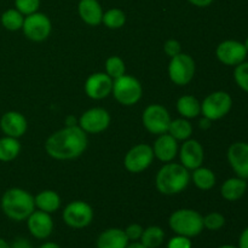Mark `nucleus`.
Segmentation results:
<instances>
[{"mask_svg": "<svg viewBox=\"0 0 248 248\" xmlns=\"http://www.w3.org/2000/svg\"><path fill=\"white\" fill-rule=\"evenodd\" d=\"M232 107V98L225 91H216L208 94L201 103V113L211 121L224 118Z\"/></svg>", "mask_w": 248, "mask_h": 248, "instance_id": "6", "label": "nucleus"}, {"mask_svg": "<svg viewBox=\"0 0 248 248\" xmlns=\"http://www.w3.org/2000/svg\"><path fill=\"white\" fill-rule=\"evenodd\" d=\"M51 29H52V24H51L50 18L45 14L36 11L24 17L22 31L29 40H46L50 35Z\"/></svg>", "mask_w": 248, "mask_h": 248, "instance_id": "10", "label": "nucleus"}, {"mask_svg": "<svg viewBox=\"0 0 248 248\" xmlns=\"http://www.w3.org/2000/svg\"><path fill=\"white\" fill-rule=\"evenodd\" d=\"M0 248H10V245L4 239H0Z\"/></svg>", "mask_w": 248, "mask_h": 248, "instance_id": "45", "label": "nucleus"}, {"mask_svg": "<svg viewBox=\"0 0 248 248\" xmlns=\"http://www.w3.org/2000/svg\"><path fill=\"white\" fill-rule=\"evenodd\" d=\"M191 5L198 7H207L213 2V0H188Z\"/></svg>", "mask_w": 248, "mask_h": 248, "instance_id": "40", "label": "nucleus"}, {"mask_svg": "<svg viewBox=\"0 0 248 248\" xmlns=\"http://www.w3.org/2000/svg\"><path fill=\"white\" fill-rule=\"evenodd\" d=\"M10 248H33V246H31L28 240L23 239V237H18L10 245Z\"/></svg>", "mask_w": 248, "mask_h": 248, "instance_id": "38", "label": "nucleus"}, {"mask_svg": "<svg viewBox=\"0 0 248 248\" xmlns=\"http://www.w3.org/2000/svg\"><path fill=\"white\" fill-rule=\"evenodd\" d=\"M167 248H191V241L189 237L177 235L170 240Z\"/></svg>", "mask_w": 248, "mask_h": 248, "instance_id": "37", "label": "nucleus"}, {"mask_svg": "<svg viewBox=\"0 0 248 248\" xmlns=\"http://www.w3.org/2000/svg\"><path fill=\"white\" fill-rule=\"evenodd\" d=\"M79 16L89 26H98L103 18V9L98 0H80L78 5Z\"/></svg>", "mask_w": 248, "mask_h": 248, "instance_id": "20", "label": "nucleus"}, {"mask_svg": "<svg viewBox=\"0 0 248 248\" xmlns=\"http://www.w3.org/2000/svg\"><path fill=\"white\" fill-rule=\"evenodd\" d=\"M128 246V239L125 230L111 228L104 230L97 239V248H126Z\"/></svg>", "mask_w": 248, "mask_h": 248, "instance_id": "21", "label": "nucleus"}, {"mask_svg": "<svg viewBox=\"0 0 248 248\" xmlns=\"http://www.w3.org/2000/svg\"><path fill=\"white\" fill-rule=\"evenodd\" d=\"M62 217L68 227L73 229H84L91 224L93 219V210L85 201H73L65 206Z\"/></svg>", "mask_w": 248, "mask_h": 248, "instance_id": "7", "label": "nucleus"}, {"mask_svg": "<svg viewBox=\"0 0 248 248\" xmlns=\"http://www.w3.org/2000/svg\"><path fill=\"white\" fill-rule=\"evenodd\" d=\"M195 74V62L191 56L181 52L171 58L169 64V77L172 82L184 86L193 80Z\"/></svg>", "mask_w": 248, "mask_h": 248, "instance_id": "8", "label": "nucleus"}, {"mask_svg": "<svg viewBox=\"0 0 248 248\" xmlns=\"http://www.w3.org/2000/svg\"><path fill=\"white\" fill-rule=\"evenodd\" d=\"M0 205L4 215L15 222L26 220L35 211L34 196L21 188L7 189L2 194Z\"/></svg>", "mask_w": 248, "mask_h": 248, "instance_id": "2", "label": "nucleus"}, {"mask_svg": "<svg viewBox=\"0 0 248 248\" xmlns=\"http://www.w3.org/2000/svg\"><path fill=\"white\" fill-rule=\"evenodd\" d=\"M218 248H237V247L232 246V245H223V246H220V247H218Z\"/></svg>", "mask_w": 248, "mask_h": 248, "instance_id": "46", "label": "nucleus"}, {"mask_svg": "<svg viewBox=\"0 0 248 248\" xmlns=\"http://www.w3.org/2000/svg\"><path fill=\"white\" fill-rule=\"evenodd\" d=\"M27 225L28 230L35 239L45 240L52 234L53 220L50 213L43 212V211H34L28 218H27Z\"/></svg>", "mask_w": 248, "mask_h": 248, "instance_id": "16", "label": "nucleus"}, {"mask_svg": "<svg viewBox=\"0 0 248 248\" xmlns=\"http://www.w3.org/2000/svg\"><path fill=\"white\" fill-rule=\"evenodd\" d=\"M87 148V136L80 126H65L52 133L45 143L46 153L56 160H72Z\"/></svg>", "mask_w": 248, "mask_h": 248, "instance_id": "1", "label": "nucleus"}, {"mask_svg": "<svg viewBox=\"0 0 248 248\" xmlns=\"http://www.w3.org/2000/svg\"><path fill=\"white\" fill-rule=\"evenodd\" d=\"M167 133L177 140H186L193 133V126L186 119H176L171 121Z\"/></svg>", "mask_w": 248, "mask_h": 248, "instance_id": "28", "label": "nucleus"}, {"mask_svg": "<svg viewBox=\"0 0 248 248\" xmlns=\"http://www.w3.org/2000/svg\"><path fill=\"white\" fill-rule=\"evenodd\" d=\"M169 225L177 235L191 239L200 235L203 230V217L198 211L182 208L170 216Z\"/></svg>", "mask_w": 248, "mask_h": 248, "instance_id": "4", "label": "nucleus"}, {"mask_svg": "<svg viewBox=\"0 0 248 248\" xmlns=\"http://www.w3.org/2000/svg\"><path fill=\"white\" fill-rule=\"evenodd\" d=\"M211 123H212V121H211L210 119H207V118H205V116H203V118L200 120V123H199V126H200V128L207 130V128L211 127Z\"/></svg>", "mask_w": 248, "mask_h": 248, "instance_id": "41", "label": "nucleus"}, {"mask_svg": "<svg viewBox=\"0 0 248 248\" xmlns=\"http://www.w3.org/2000/svg\"><path fill=\"white\" fill-rule=\"evenodd\" d=\"M228 161L237 177L248 179V143H232L228 149Z\"/></svg>", "mask_w": 248, "mask_h": 248, "instance_id": "15", "label": "nucleus"}, {"mask_svg": "<svg viewBox=\"0 0 248 248\" xmlns=\"http://www.w3.org/2000/svg\"><path fill=\"white\" fill-rule=\"evenodd\" d=\"M0 21L5 29L10 31H16L23 27L24 16L17 9H9L2 12Z\"/></svg>", "mask_w": 248, "mask_h": 248, "instance_id": "29", "label": "nucleus"}, {"mask_svg": "<svg viewBox=\"0 0 248 248\" xmlns=\"http://www.w3.org/2000/svg\"><path fill=\"white\" fill-rule=\"evenodd\" d=\"M177 110L183 118L194 119L201 114V103L196 97L186 94L177 101Z\"/></svg>", "mask_w": 248, "mask_h": 248, "instance_id": "24", "label": "nucleus"}, {"mask_svg": "<svg viewBox=\"0 0 248 248\" xmlns=\"http://www.w3.org/2000/svg\"><path fill=\"white\" fill-rule=\"evenodd\" d=\"M0 128L5 136L19 138L26 133L28 124H27V119L24 118L23 114L11 110L2 114L1 119H0Z\"/></svg>", "mask_w": 248, "mask_h": 248, "instance_id": "18", "label": "nucleus"}, {"mask_svg": "<svg viewBox=\"0 0 248 248\" xmlns=\"http://www.w3.org/2000/svg\"><path fill=\"white\" fill-rule=\"evenodd\" d=\"M143 228L142 225L140 224H136V223H133V224H130L127 228L125 229V234L126 236H127L128 241H138V240H140V236H142L143 234Z\"/></svg>", "mask_w": 248, "mask_h": 248, "instance_id": "35", "label": "nucleus"}, {"mask_svg": "<svg viewBox=\"0 0 248 248\" xmlns=\"http://www.w3.org/2000/svg\"><path fill=\"white\" fill-rule=\"evenodd\" d=\"M39 248H61V247L58 246L57 244H55V242H46V244L41 245Z\"/></svg>", "mask_w": 248, "mask_h": 248, "instance_id": "43", "label": "nucleus"}, {"mask_svg": "<svg viewBox=\"0 0 248 248\" xmlns=\"http://www.w3.org/2000/svg\"><path fill=\"white\" fill-rule=\"evenodd\" d=\"M225 224L224 216L218 212L208 213L207 216L203 217V228L211 230V232H217L222 229Z\"/></svg>", "mask_w": 248, "mask_h": 248, "instance_id": "32", "label": "nucleus"}, {"mask_svg": "<svg viewBox=\"0 0 248 248\" xmlns=\"http://www.w3.org/2000/svg\"><path fill=\"white\" fill-rule=\"evenodd\" d=\"M239 248H248V227L240 235Z\"/></svg>", "mask_w": 248, "mask_h": 248, "instance_id": "39", "label": "nucleus"}, {"mask_svg": "<svg viewBox=\"0 0 248 248\" xmlns=\"http://www.w3.org/2000/svg\"><path fill=\"white\" fill-rule=\"evenodd\" d=\"M234 79L237 86L248 93V62H242L235 67Z\"/></svg>", "mask_w": 248, "mask_h": 248, "instance_id": "33", "label": "nucleus"}, {"mask_svg": "<svg viewBox=\"0 0 248 248\" xmlns=\"http://www.w3.org/2000/svg\"><path fill=\"white\" fill-rule=\"evenodd\" d=\"M40 6V0H15V9L18 10L23 16L34 14Z\"/></svg>", "mask_w": 248, "mask_h": 248, "instance_id": "34", "label": "nucleus"}, {"mask_svg": "<svg viewBox=\"0 0 248 248\" xmlns=\"http://www.w3.org/2000/svg\"><path fill=\"white\" fill-rule=\"evenodd\" d=\"M153 160H154L153 147L142 143L128 150L124 159V165L131 173H140L152 165Z\"/></svg>", "mask_w": 248, "mask_h": 248, "instance_id": "11", "label": "nucleus"}, {"mask_svg": "<svg viewBox=\"0 0 248 248\" xmlns=\"http://www.w3.org/2000/svg\"><path fill=\"white\" fill-rule=\"evenodd\" d=\"M19 152H21V144L18 138L9 137V136L0 138V161H12L18 156Z\"/></svg>", "mask_w": 248, "mask_h": 248, "instance_id": "25", "label": "nucleus"}, {"mask_svg": "<svg viewBox=\"0 0 248 248\" xmlns=\"http://www.w3.org/2000/svg\"><path fill=\"white\" fill-rule=\"evenodd\" d=\"M193 179V183L195 184L196 188L200 190H210L216 184V174L213 173L212 170L207 167H198L193 170V174L190 177Z\"/></svg>", "mask_w": 248, "mask_h": 248, "instance_id": "26", "label": "nucleus"}, {"mask_svg": "<svg viewBox=\"0 0 248 248\" xmlns=\"http://www.w3.org/2000/svg\"><path fill=\"white\" fill-rule=\"evenodd\" d=\"M116 101L126 107L135 106L140 102L143 94V87L136 78L130 75H123L114 80L113 91Z\"/></svg>", "mask_w": 248, "mask_h": 248, "instance_id": "5", "label": "nucleus"}, {"mask_svg": "<svg viewBox=\"0 0 248 248\" xmlns=\"http://www.w3.org/2000/svg\"><path fill=\"white\" fill-rule=\"evenodd\" d=\"M164 51H165V53L169 56V57H171V58L174 57V56L179 55V53L182 52L181 43L177 40H174V39H170V40H167L166 43H165Z\"/></svg>", "mask_w": 248, "mask_h": 248, "instance_id": "36", "label": "nucleus"}, {"mask_svg": "<svg viewBox=\"0 0 248 248\" xmlns=\"http://www.w3.org/2000/svg\"><path fill=\"white\" fill-rule=\"evenodd\" d=\"M203 156L205 154H203L202 145L196 140H186L179 150L182 165L189 171L200 167L203 162Z\"/></svg>", "mask_w": 248, "mask_h": 248, "instance_id": "17", "label": "nucleus"}, {"mask_svg": "<svg viewBox=\"0 0 248 248\" xmlns=\"http://www.w3.org/2000/svg\"><path fill=\"white\" fill-rule=\"evenodd\" d=\"M245 47H246V48H247V51H248V36H247L246 41H245Z\"/></svg>", "mask_w": 248, "mask_h": 248, "instance_id": "47", "label": "nucleus"}, {"mask_svg": "<svg viewBox=\"0 0 248 248\" xmlns=\"http://www.w3.org/2000/svg\"><path fill=\"white\" fill-rule=\"evenodd\" d=\"M247 48L245 44L236 40H225L216 48V56L225 65H239L247 57Z\"/></svg>", "mask_w": 248, "mask_h": 248, "instance_id": "13", "label": "nucleus"}, {"mask_svg": "<svg viewBox=\"0 0 248 248\" xmlns=\"http://www.w3.org/2000/svg\"><path fill=\"white\" fill-rule=\"evenodd\" d=\"M143 125L153 135H164L169 132L171 116L167 109L160 104H150L143 111Z\"/></svg>", "mask_w": 248, "mask_h": 248, "instance_id": "9", "label": "nucleus"}, {"mask_svg": "<svg viewBox=\"0 0 248 248\" xmlns=\"http://www.w3.org/2000/svg\"><path fill=\"white\" fill-rule=\"evenodd\" d=\"M102 23L109 29H119L126 23V15L120 9H110L103 14Z\"/></svg>", "mask_w": 248, "mask_h": 248, "instance_id": "30", "label": "nucleus"}, {"mask_svg": "<svg viewBox=\"0 0 248 248\" xmlns=\"http://www.w3.org/2000/svg\"><path fill=\"white\" fill-rule=\"evenodd\" d=\"M154 156L162 162H171L178 153V143L170 133H164L157 137L153 147Z\"/></svg>", "mask_w": 248, "mask_h": 248, "instance_id": "19", "label": "nucleus"}, {"mask_svg": "<svg viewBox=\"0 0 248 248\" xmlns=\"http://www.w3.org/2000/svg\"><path fill=\"white\" fill-rule=\"evenodd\" d=\"M190 177L189 170L182 164L166 162L157 172L155 184L157 190L164 195H176L189 186Z\"/></svg>", "mask_w": 248, "mask_h": 248, "instance_id": "3", "label": "nucleus"}, {"mask_svg": "<svg viewBox=\"0 0 248 248\" xmlns=\"http://www.w3.org/2000/svg\"><path fill=\"white\" fill-rule=\"evenodd\" d=\"M247 190V182L246 179L240 178V177H234L229 178L222 184L220 188V194L223 199L227 201H237L245 195Z\"/></svg>", "mask_w": 248, "mask_h": 248, "instance_id": "22", "label": "nucleus"}, {"mask_svg": "<svg viewBox=\"0 0 248 248\" xmlns=\"http://www.w3.org/2000/svg\"><path fill=\"white\" fill-rule=\"evenodd\" d=\"M126 248H147V247L143 246V245L140 244V242H133V244L128 245V246L126 247Z\"/></svg>", "mask_w": 248, "mask_h": 248, "instance_id": "44", "label": "nucleus"}, {"mask_svg": "<svg viewBox=\"0 0 248 248\" xmlns=\"http://www.w3.org/2000/svg\"><path fill=\"white\" fill-rule=\"evenodd\" d=\"M110 125V115L103 108H92L85 111L79 119V126L86 133L103 132Z\"/></svg>", "mask_w": 248, "mask_h": 248, "instance_id": "12", "label": "nucleus"}, {"mask_svg": "<svg viewBox=\"0 0 248 248\" xmlns=\"http://www.w3.org/2000/svg\"><path fill=\"white\" fill-rule=\"evenodd\" d=\"M164 239V230L157 225H152L143 230V234L140 236V244L147 248H157L161 246Z\"/></svg>", "mask_w": 248, "mask_h": 248, "instance_id": "27", "label": "nucleus"}, {"mask_svg": "<svg viewBox=\"0 0 248 248\" xmlns=\"http://www.w3.org/2000/svg\"><path fill=\"white\" fill-rule=\"evenodd\" d=\"M65 126H77V118L73 115L65 118Z\"/></svg>", "mask_w": 248, "mask_h": 248, "instance_id": "42", "label": "nucleus"}, {"mask_svg": "<svg viewBox=\"0 0 248 248\" xmlns=\"http://www.w3.org/2000/svg\"><path fill=\"white\" fill-rule=\"evenodd\" d=\"M114 80L107 73H94L85 82V92L92 99L107 98L113 91Z\"/></svg>", "mask_w": 248, "mask_h": 248, "instance_id": "14", "label": "nucleus"}, {"mask_svg": "<svg viewBox=\"0 0 248 248\" xmlns=\"http://www.w3.org/2000/svg\"><path fill=\"white\" fill-rule=\"evenodd\" d=\"M35 207L46 213H53L60 208L61 198L56 191L43 190L34 198Z\"/></svg>", "mask_w": 248, "mask_h": 248, "instance_id": "23", "label": "nucleus"}, {"mask_svg": "<svg viewBox=\"0 0 248 248\" xmlns=\"http://www.w3.org/2000/svg\"><path fill=\"white\" fill-rule=\"evenodd\" d=\"M126 68L125 63L118 56H111L107 60L106 62V73L113 80L118 79V78L125 75Z\"/></svg>", "mask_w": 248, "mask_h": 248, "instance_id": "31", "label": "nucleus"}]
</instances>
